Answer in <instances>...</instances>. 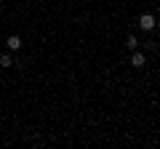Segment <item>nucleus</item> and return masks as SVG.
Masks as SVG:
<instances>
[{"label":"nucleus","instance_id":"obj_1","mask_svg":"<svg viewBox=\"0 0 160 149\" xmlns=\"http://www.w3.org/2000/svg\"><path fill=\"white\" fill-rule=\"evenodd\" d=\"M139 27L147 29V32H152V29H155V16H152V13H142V19H139Z\"/></svg>","mask_w":160,"mask_h":149},{"label":"nucleus","instance_id":"obj_2","mask_svg":"<svg viewBox=\"0 0 160 149\" xmlns=\"http://www.w3.org/2000/svg\"><path fill=\"white\" fill-rule=\"evenodd\" d=\"M6 48H8V51H19V48H22V37H19V35H11V37H8V40H6Z\"/></svg>","mask_w":160,"mask_h":149},{"label":"nucleus","instance_id":"obj_3","mask_svg":"<svg viewBox=\"0 0 160 149\" xmlns=\"http://www.w3.org/2000/svg\"><path fill=\"white\" fill-rule=\"evenodd\" d=\"M131 64H133V67H144V64H147V59H144V53H133V56H131Z\"/></svg>","mask_w":160,"mask_h":149},{"label":"nucleus","instance_id":"obj_4","mask_svg":"<svg viewBox=\"0 0 160 149\" xmlns=\"http://www.w3.org/2000/svg\"><path fill=\"white\" fill-rule=\"evenodd\" d=\"M0 67H3V69L13 67V56H11V53H0Z\"/></svg>","mask_w":160,"mask_h":149},{"label":"nucleus","instance_id":"obj_5","mask_svg":"<svg viewBox=\"0 0 160 149\" xmlns=\"http://www.w3.org/2000/svg\"><path fill=\"white\" fill-rule=\"evenodd\" d=\"M126 48H131V51H136V48H139L136 35H128V37H126Z\"/></svg>","mask_w":160,"mask_h":149}]
</instances>
